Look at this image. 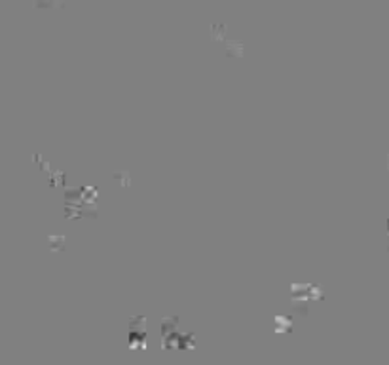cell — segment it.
Listing matches in <instances>:
<instances>
[{
	"instance_id": "obj_1",
	"label": "cell",
	"mask_w": 389,
	"mask_h": 365,
	"mask_svg": "<svg viewBox=\"0 0 389 365\" xmlns=\"http://www.w3.org/2000/svg\"><path fill=\"white\" fill-rule=\"evenodd\" d=\"M293 329V321L287 316H275L273 318V331L275 333H288Z\"/></svg>"
}]
</instances>
